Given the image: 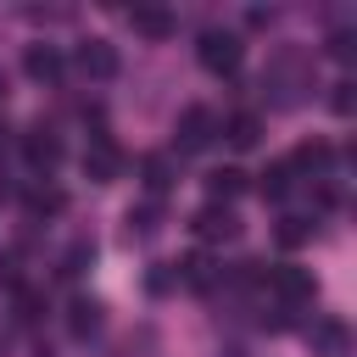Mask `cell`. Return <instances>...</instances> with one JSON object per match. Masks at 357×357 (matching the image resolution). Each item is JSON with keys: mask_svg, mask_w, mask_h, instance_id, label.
I'll list each match as a JSON object with an SVG mask.
<instances>
[{"mask_svg": "<svg viewBox=\"0 0 357 357\" xmlns=\"http://www.w3.org/2000/svg\"><path fill=\"white\" fill-rule=\"evenodd\" d=\"M290 178H296V167H290V162H273V167L257 178V190H262L268 201H284V195H290Z\"/></svg>", "mask_w": 357, "mask_h": 357, "instance_id": "cell-13", "label": "cell"}, {"mask_svg": "<svg viewBox=\"0 0 357 357\" xmlns=\"http://www.w3.org/2000/svg\"><path fill=\"white\" fill-rule=\"evenodd\" d=\"M351 50H357L351 33H335V39H329V56H335V61H351Z\"/></svg>", "mask_w": 357, "mask_h": 357, "instance_id": "cell-20", "label": "cell"}, {"mask_svg": "<svg viewBox=\"0 0 357 357\" xmlns=\"http://www.w3.org/2000/svg\"><path fill=\"white\" fill-rule=\"evenodd\" d=\"M22 67H28L33 78H56V73H61V50H56V45H28Z\"/></svg>", "mask_w": 357, "mask_h": 357, "instance_id": "cell-12", "label": "cell"}, {"mask_svg": "<svg viewBox=\"0 0 357 357\" xmlns=\"http://www.w3.org/2000/svg\"><path fill=\"white\" fill-rule=\"evenodd\" d=\"M223 139H229L234 151H251V145L262 139V117H257V112H234V117L223 123Z\"/></svg>", "mask_w": 357, "mask_h": 357, "instance_id": "cell-9", "label": "cell"}, {"mask_svg": "<svg viewBox=\"0 0 357 357\" xmlns=\"http://www.w3.org/2000/svg\"><path fill=\"white\" fill-rule=\"evenodd\" d=\"M212 145V112L206 106H184L178 117V151H206Z\"/></svg>", "mask_w": 357, "mask_h": 357, "instance_id": "cell-5", "label": "cell"}, {"mask_svg": "<svg viewBox=\"0 0 357 357\" xmlns=\"http://www.w3.org/2000/svg\"><path fill=\"white\" fill-rule=\"evenodd\" d=\"M178 273H184V284H190V290H212V284L223 279V273H218V262H212L206 251H190V257L178 262Z\"/></svg>", "mask_w": 357, "mask_h": 357, "instance_id": "cell-10", "label": "cell"}, {"mask_svg": "<svg viewBox=\"0 0 357 357\" xmlns=\"http://www.w3.org/2000/svg\"><path fill=\"white\" fill-rule=\"evenodd\" d=\"M22 156H28V167H56L61 162V139L50 128H28L22 134Z\"/></svg>", "mask_w": 357, "mask_h": 357, "instance_id": "cell-6", "label": "cell"}, {"mask_svg": "<svg viewBox=\"0 0 357 357\" xmlns=\"http://www.w3.org/2000/svg\"><path fill=\"white\" fill-rule=\"evenodd\" d=\"M139 173H145V190H151V195H162V190L173 184V178H167V156H145Z\"/></svg>", "mask_w": 357, "mask_h": 357, "instance_id": "cell-15", "label": "cell"}, {"mask_svg": "<svg viewBox=\"0 0 357 357\" xmlns=\"http://www.w3.org/2000/svg\"><path fill=\"white\" fill-rule=\"evenodd\" d=\"M312 240V218H284L279 223V245H307Z\"/></svg>", "mask_w": 357, "mask_h": 357, "instance_id": "cell-17", "label": "cell"}, {"mask_svg": "<svg viewBox=\"0 0 357 357\" xmlns=\"http://www.w3.org/2000/svg\"><path fill=\"white\" fill-rule=\"evenodd\" d=\"M67 195L61 190H28V212H61Z\"/></svg>", "mask_w": 357, "mask_h": 357, "instance_id": "cell-18", "label": "cell"}, {"mask_svg": "<svg viewBox=\"0 0 357 357\" xmlns=\"http://www.w3.org/2000/svg\"><path fill=\"white\" fill-rule=\"evenodd\" d=\"M84 173H89L95 184H112V178H123V151H117L106 134H95V139L84 145Z\"/></svg>", "mask_w": 357, "mask_h": 357, "instance_id": "cell-2", "label": "cell"}, {"mask_svg": "<svg viewBox=\"0 0 357 357\" xmlns=\"http://www.w3.org/2000/svg\"><path fill=\"white\" fill-rule=\"evenodd\" d=\"M128 22H134V33H145V39H167V33L178 28L167 6H134V11H128Z\"/></svg>", "mask_w": 357, "mask_h": 357, "instance_id": "cell-7", "label": "cell"}, {"mask_svg": "<svg viewBox=\"0 0 357 357\" xmlns=\"http://www.w3.org/2000/svg\"><path fill=\"white\" fill-rule=\"evenodd\" d=\"M190 229H195V240H206V245H218V240H234V234H240L234 212H229V206H218V201H206V206L190 218Z\"/></svg>", "mask_w": 357, "mask_h": 357, "instance_id": "cell-3", "label": "cell"}, {"mask_svg": "<svg viewBox=\"0 0 357 357\" xmlns=\"http://www.w3.org/2000/svg\"><path fill=\"white\" fill-rule=\"evenodd\" d=\"M195 56H201V67H206V73L229 78V73H240L245 45H240V33H229V28H206V33H201V45H195Z\"/></svg>", "mask_w": 357, "mask_h": 357, "instance_id": "cell-1", "label": "cell"}, {"mask_svg": "<svg viewBox=\"0 0 357 357\" xmlns=\"http://www.w3.org/2000/svg\"><path fill=\"white\" fill-rule=\"evenodd\" d=\"M67 324H73V335H89V329L100 324V307H95L89 296H78V301H73V318H67Z\"/></svg>", "mask_w": 357, "mask_h": 357, "instance_id": "cell-16", "label": "cell"}, {"mask_svg": "<svg viewBox=\"0 0 357 357\" xmlns=\"http://www.w3.org/2000/svg\"><path fill=\"white\" fill-rule=\"evenodd\" d=\"M240 190H245V173H240V167H218V173H206V195H212L218 206H229Z\"/></svg>", "mask_w": 357, "mask_h": 357, "instance_id": "cell-11", "label": "cell"}, {"mask_svg": "<svg viewBox=\"0 0 357 357\" xmlns=\"http://www.w3.org/2000/svg\"><path fill=\"white\" fill-rule=\"evenodd\" d=\"M268 290H273L279 301H312V290H318V284H312V273H307V268L279 262V268L268 273Z\"/></svg>", "mask_w": 357, "mask_h": 357, "instance_id": "cell-4", "label": "cell"}, {"mask_svg": "<svg viewBox=\"0 0 357 357\" xmlns=\"http://www.w3.org/2000/svg\"><path fill=\"white\" fill-rule=\"evenodd\" d=\"M329 106H335L340 117H351V106H357V95H351V84H346V78L335 84V95H329Z\"/></svg>", "mask_w": 357, "mask_h": 357, "instance_id": "cell-19", "label": "cell"}, {"mask_svg": "<svg viewBox=\"0 0 357 357\" xmlns=\"http://www.w3.org/2000/svg\"><path fill=\"white\" fill-rule=\"evenodd\" d=\"M312 346H318L324 357H340V351H346V324H335V318H324V324L312 329Z\"/></svg>", "mask_w": 357, "mask_h": 357, "instance_id": "cell-14", "label": "cell"}, {"mask_svg": "<svg viewBox=\"0 0 357 357\" xmlns=\"http://www.w3.org/2000/svg\"><path fill=\"white\" fill-rule=\"evenodd\" d=\"M78 67H84L89 78H112V73H117V45H106V39L78 45Z\"/></svg>", "mask_w": 357, "mask_h": 357, "instance_id": "cell-8", "label": "cell"}]
</instances>
